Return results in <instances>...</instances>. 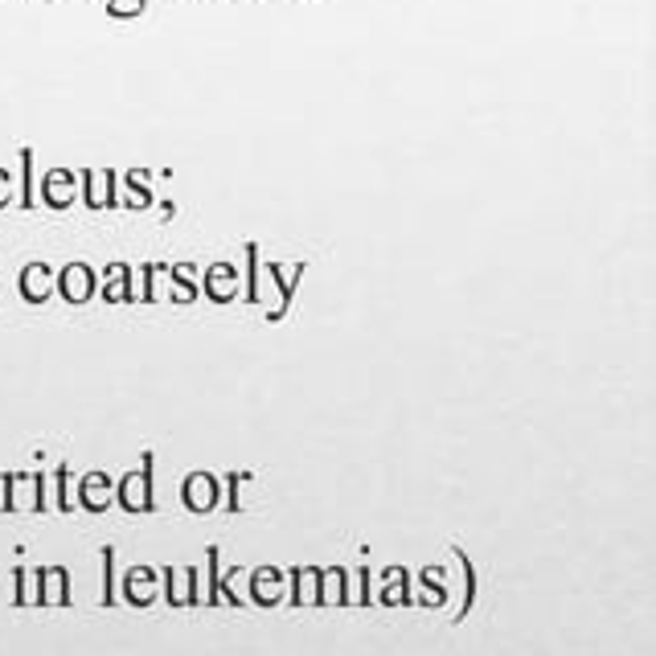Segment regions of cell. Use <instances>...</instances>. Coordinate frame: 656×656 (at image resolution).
<instances>
[{
	"instance_id": "cell-1",
	"label": "cell",
	"mask_w": 656,
	"mask_h": 656,
	"mask_svg": "<svg viewBox=\"0 0 656 656\" xmlns=\"http://www.w3.org/2000/svg\"><path fill=\"white\" fill-rule=\"evenodd\" d=\"M152 468H157V455L144 452V464L136 472H124L115 480V505L124 513H152L157 509V497H152Z\"/></svg>"
},
{
	"instance_id": "cell-2",
	"label": "cell",
	"mask_w": 656,
	"mask_h": 656,
	"mask_svg": "<svg viewBox=\"0 0 656 656\" xmlns=\"http://www.w3.org/2000/svg\"><path fill=\"white\" fill-rule=\"evenodd\" d=\"M160 595L169 599V608L202 603V570L197 566H165L160 570Z\"/></svg>"
},
{
	"instance_id": "cell-3",
	"label": "cell",
	"mask_w": 656,
	"mask_h": 656,
	"mask_svg": "<svg viewBox=\"0 0 656 656\" xmlns=\"http://www.w3.org/2000/svg\"><path fill=\"white\" fill-rule=\"evenodd\" d=\"M181 500L189 513H214L222 505V480L214 472H189L181 480Z\"/></svg>"
},
{
	"instance_id": "cell-4",
	"label": "cell",
	"mask_w": 656,
	"mask_h": 656,
	"mask_svg": "<svg viewBox=\"0 0 656 656\" xmlns=\"http://www.w3.org/2000/svg\"><path fill=\"white\" fill-rule=\"evenodd\" d=\"M33 603L37 608H66L70 603V570L66 566H37L33 570Z\"/></svg>"
},
{
	"instance_id": "cell-5",
	"label": "cell",
	"mask_w": 656,
	"mask_h": 656,
	"mask_svg": "<svg viewBox=\"0 0 656 656\" xmlns=\"http://www.w3.org/2000/svg\"><path fill=\"white\" fill-rule=\"evenodd\" d=\"M283 575H287V603L292 608H320L325 603V591H320L325 570L320 566H292Z\"/></svg>"
},
{
	"instance_id": "cell-6",
	"label": "cell",
	"mask_w": 656,
	"mask_h": 656,
	"mask_svg": "<svg viewBox=\"0 0 656 656\" xmlns=\"http://www.w3.org/2000/svg\"><path fill=\"white\" fill-rule=\"evenodd\" d=\"M120 595L132 608H152L160 599V570L157 566H132L124 583H120Z\"/></svg>"
},
{
	"instance_id": "cell-7",
	"label": "cell",
	"mask_w": 656,
	"mask_h": 656,
	"mask_svg": "<svg viewBox=\"0 0 656 656\" xmlns=\"http://www.w3.org/2000/svg\"><path fill=\"white\" fill-rule=\"evenodd\" d=\"M75 505L87 509V513H108L111 505H115V480H111L108 472H87L79 480Z\"/></svg>"
},
{
	"instance_id": "cell-8",
	"label": "cell",
	"mask_w": 656,
	"mask_h": 656,
	"mask_svg": "<svg viewBox=\"0 0 656 656\" xmlns=\"http://www.w3.org/2000/svg\"><path fill=\"white\" fill-rule=\"evenodd\" d=\"M283 587H287V575L280 566H255L250 570V603L275 608V603H283Z\"/></svg>"
},
{
	"instance_id": "cell-9",
	"label": "cell",
	"mask_w": 656,
	"mask_h": 656,
	"mask_svg": "<svg viewBox=\"0 0 656 656\" xmlns=\"http://www.w3.org/2000/svg\"><path fill=\"white\" fill-rule=\"evenodd\" d=\"M58 292H63L70 304H87L94 296V271L87 263H70L58 275Z\"/></svg>"
},
{
	"instance_id": "cell-10",
	"label": "cell",
	"mask_w": 656,
	"mask_h": 656,
	"mask_svg": "<svg viewBox=\"0 0 656 656\" xmlns=\"http://www.w3.org/2000/svg\"><path fill=\"white\" fill-rule=\"evenodd\" d=\"M374 603H398V608H415V591H410V570H403V566H391L386 570V587H382V595H374Z\"/></svg>"
},
{
	"instance_id": "cell-11",
	"label": "cell",
	"mask_w": 656,
	"mask_h": 656,
	"mask_svg": "<svg viewBox=\"0 0 656 656\" xmlns=\"http://www.w3.org/2000/svg\"><path fill=\"white\" fill-rule=\"evenodd\" d=\"M235 292H238V275L230 263H218L205 271V296L214 299V304H230Z\"/></svg>"
},
{
	"instance_id": "cell-12",
	"label": "cell",
	"mask_w": 656,
	"mask_h": 656,
	"mask_svg": "<svg viewBox=\"0 0 656 656\" xmlns=\"http://www.w3.org/2000/svg\"><path fill=\"white\" fill-rule=\"evenodd\" d=\"M419 578H422V595H415V603H422V608H443V603H448L443 570H439V566H427Z\"/></svg>"
},
{
	"instance_id": "cell-13",
	"label": "cell",
	"mask_w": 656,
	"mask_h": 656,
	"mask_svg": "<svg viewBox=\"0 0 656 656\" xmlns=\"http://www.w3.org/2000/svg\"><path fill=\"white\" fill-rule=\"evenodd\" d=\"M320 591H325V603H332V608H349V570H344V566H328Z\"/></svg>"
},
{
	"instance_id": "cell-14",
	"label": "cell",
	"mask_w": 656,
	"mask_h": 656,
	"mask_svg": "<svg viewBox=\"0 0 656 656\" xmlns=\"http://www.w3.org/2000/svg\"><path fill=\"white\" fill-rule=\"evenodd\" d=\"M21 292H25V299L30 304H42L49 292V267L46 263H33L25 267V275H21Z\"/></svg>"
},
{
	"instance_id": "cell-15",
	"label": "cell",
	"mask_w": 656,
	"mask_h": 656,
	"mask_svg": "<svg viewBox=\"0 0 656 656\" xmlns=\"http://www.w3.org/2000/svg\"><path fill=\"white\" fill-rule=\"evenodd\" d=\"M349 578H353V583H349V603H361V608H374V575H370V566L361 563Z\"/></svg>"
},
{
	"instance_id": "cell-16",
	"label": "cell",
	"mask_w": 656,
	"mask_h": 656,
	"mask_svg": "<svg viewBox=\"0 0 656 656\" xmlns=\"http://www.w3.org/2000/svg\"><path fill=\"white\" fill-rule=\"evenodd\" d=\"M103 299H111V304H124V299H132V271H127V267H111V271H108Z\"/></svg>"
},
{
	"instance_id": "cell-17",
	"label": "cell",
	"mask_w": 656,
	"mask_h": 656,
	"mask_svg": "<svg viewBox=\"0 0 656 656\" xmlns=\"http://www.w3.org/2000/svg\"><path fill=\"white\" fill-rule=\"evenodd\" d=\"M205 575H210V583H205V603H210V608H218V603H222V563H218V546L205 550Z\"/></svg>"
},
{
	"instance_id": "cell-18",
	"label": "cell",
	"mask_w": 656,
	"mask_h": 656,
	"mask_svg": "<svg viewBox=\"0 0 656 656\" xmlns=\"http://www.w3.org/2000/svg\"><path fill=\"white\" fill-rule=\"evenodd\" d=\"M58 513H70V509H79L75 505V493H70V464H58L54 472V500H49Z\"/></svg>"
},
{
	"instance_id": "cell-19",
	"label": "cell",
	"mask_w": 656,
	"mask_h": 656,
	"mask_svg": "<svg viewBox=\"0 0 656 656\" xmlns=\"http://www.w3.org/2000/svg\"><path fill=\"white\" fill-rule=\"evenodd\" d=\"M455 558H460V570H464V608L455 611V624H464V615H468L472 603H476V566H472V558L464 550H455Z\"/></svg>"
},
{
	"instance_id": "cell-20",
	"label": "cell",
	"mask_w": 656,
	"mask_h": 656,
	"mask_svg": "<svg viewBox=\"0 0 656 656\" xmlns=\"http://www.w3.org/2000/svg\"><path fill=\"white\" fill-rule=\"evenodd\" d=\"M103 608H111L120 599V583H115V546H103Z\"/></svg>"
},
{
	"instance_id": "cell-21",
	"label": "cell",
	"mask_w": 656,
	"mask_h": 656,
	"mask_svg": "<svg viewBox=\"0 0 656 656\" xmlns=\"http://www.w3.org/2000/svg\"><path fill=\"white\" fill-rule=\"evenodd\" d=\"M169 280H172V299H177V304H189V299L197 296V287H193V271H189V267H172Z\"/></svg>"
},
{
	"instance_id": "cell-22",
	"label": "cell",
	"mask_w": 656,
	"mask_h": 656,
	"mask_svg": "<svg viewBox=\"0 0 656 656\" xmlns=\"http://www.w3.org/2000/svg\"><path fill=\"white\" fill-rule=\"evenodd\" d=\"M111 172H103V177H99V172H87V202L91 205H108L111 197Z\"/></svg>"
},
{
	"instance_id": "cell-23",
	"label": "cell",
	"mask_w": 656,
	"mask_h": 656,
	"mask_svg": "<svg viewBox=\"0 0 656 656\" xmlns=\"http://www.w3.org/2000/svg\"><path fill=\"white\" fill-rule=\"evenodd\" d=\"M13 583H16L13 603H16V608H30V603H33V570H30V566H16Z\"/></svg>"
},
{
	"instance_id": "cell-24",
	"label": "cell",
	"mask_w": 656,
	"mask_h": 656,
	"mask_svg": "<svg viewBox=\"0 0 656 656\" xmlns=\"http://www.w3.org/2000/svg\"><path fill=\"white\" fill-rule=\"evenodd\" d=\"M30 488H33V513H46V509H49V480H46V472H30Z\"/></svg>"
},
{
	"instance_id": "cell-25",
	"label": "cell",
	"mask_w": 656,
	"mask_h": 656,
	"mask_svg": "<svg viewBox=\"0 0 656 656\" xmlns=\"http://www.w3.org/2000/svg\"><path fill=\"white\" fill-rule=\"evenodd\" d=\"M247 480H250L247 472H230V476L222 480V485H226V509H230V513H238V509H242V497H238V488L247 485Z\"/></svg>"
},
{
	"instance_id": "cell-26",
	"label": "cell",
	"mask_w": 656,
	"mask_h": 656,
	"mask_svg": "<svg viewBox=\"0 0 656 656\" xmlns=\"http://www.w3.org/2000/svg\"><path fill=\"white\" fill-rule=\"evenodd\" d=\"M108 9L115 16H132V13H140L144 9V0H108Z\"/></svg>"
}]
</instances>
